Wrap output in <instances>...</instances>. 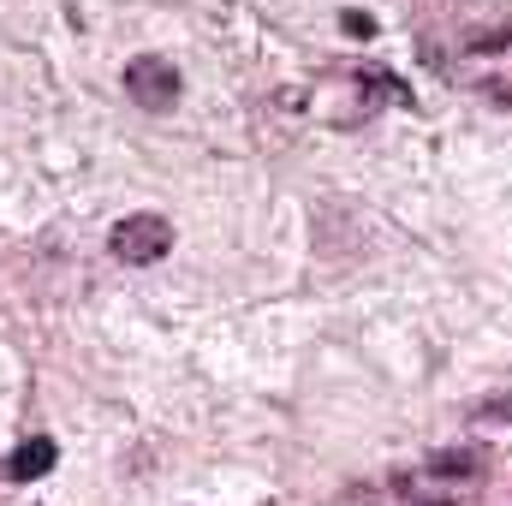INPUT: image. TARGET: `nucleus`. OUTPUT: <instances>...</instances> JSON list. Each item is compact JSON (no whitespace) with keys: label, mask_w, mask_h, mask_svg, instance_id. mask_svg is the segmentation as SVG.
Segmentation results:
<instances>
[{"label":"nucleus","mask_w":512,"mask_h":506,"mask_svg":"<svg viewBox=\"0 0 512 506\" xmlns=\"http://www.w3.org/2000/svg\"><path fill=\"white\" fill-rule=\"evenodd\" d=\"M126 96L137 108H149V114H167V108L185 96V78H179V66L161 60V54H137L126 66Z\"/></svg>","instance_id":"obj_1"},{"label":"nucleus","mask_w":512,"mask_h":506,"mask_svg":"<svg viewBox=\"0 0 512 506\" xmlns=\"http://www.w3.org/2000/svg\"><path fill=\"white\" fill-rule=\"evenodd\" d=\"M108 251L120 256V262H131V268H149V262H161V256L173 251V227H167L161 215H126V221L114 227Z\"/></svg>","instance_id":"obj_2"},{"label":"nucleus","mask_w":512,"mask_h":506,"mask_svg":"<svg viewBox=\"0 0 512 506\" xmlns=\"http://www.w3.org/2000/svg\"><path fill=\"white\" fill-rule=\"evenodd\" d=\"M54 459H60L54 435H30V441H18V447H12L6 477H12V483H42V477H54Z\"/></svg>","instance_id":"obj_3"},{"label":"nucleus","mask_w":512,"mask_h":506,"mask_svg":"<svg viewBox=\"0 0 512 506\" xmlns=\"http://www.w3.org/2000/svg\"><path fill=\"white\" fill-rule=\"evenodd\" d=\"M471 471H483V453L477 447H453V453H435L429 459V477H447V483H459Z\"/></svg>","instance_id":"obj_4"},{"label":"nucleus","mask_w":512,"mask_h":506,"mask_svg":"<svg viewBox=\"0 0 512 506\" xmlns=\"http://www.w3.org/2000/svg\"><path fill=\"white\" fill-rule=\"evenodd\" d=\"M471 48H477V54H501V48H512V30H483Z\"/></svg>","instance_id":"obj_5"},{"label":"nucleus","mask_w":512,"mask_h":506,"mask_svg":"<svg viewBox=\"0 0 512 506\" xmlns=\"http://www.w3.org/2000/svg\"><path fill=\"white\" fill-rule=\"evenodd\" d=\"M340 24H346V30H352V36H376V18H370V12H346V18H340Z\"/></svg>","instance_id":"obj_6"}]
</instances>
